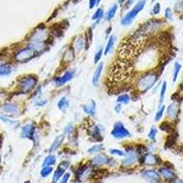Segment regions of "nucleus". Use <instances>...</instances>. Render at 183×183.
<instances>
[{
  "label": "nucleus",
  "mask_w": 183,
  "mask_h": 183,
  "mask_svg": "<svg viewBox=\"0 0 183 183\" xmlns=\"http://www.w3.org/2000/svg\"><path fill=\"white\" fill-rule=\"evenodd\" d=\"M158 81V74L156 72H148L144 74L136 82L135 89L138 93H146L147 91L151 89L156 82Z\"/></svg>",
  "instance_id": "f257e3e1"
},
{
  "label": "nucleus",
  "mask_w": 183,
  "mask_h": 183,
  "mask_svg": "<svg viewBox=\"0 0 183 183\" xmlns=\"http://www.w3.org/2000/svg\"><path fill=\"white\" fill-rule=\"evenodd\" d=\"M146 1H147V0H140L139 2H137L136 5L122 18L121 25L128 26L129 24H131L133 22V20L135 19V18L138 15L139 12L144 8V7L146 5Z\"/></svg>",
  "instance_id": "f03ea898"
},
{
  "label": "nucleus",
  "mask_w": 183,
  "mask_h": 183,
  "mask_svg": "<svg viewBox=\"0 0 183 183\" xmlns=\"http://www.w3.org/2000/svg\"><path fill=\"white\" fill-rule=\"evenodd\" d=\"M50 33L46 30L44 27H38L29 36L28 40L29 42L33 43H45L49 39Z\"/></svg>",
  "instance_id": "7ed1b4c3"
},
{
  "label": "nucleus",
  "mask_w": 183,
  "mask_h": 183,
  "mask_svg": "<svg viewBox=\"0 0 183 183\" xmlns=\"http://www.w3.org/2000/svg\"><path fill=\"white\" fill-rule=\"evenodd\" d=\"M38 83V78L34 75H28L19 80V90L23 94L29 93V92Z\"/></svg>",
  "instance_id": "20e7f679"
},
{
  "label": "nucleus",
  "mask_w": 183,
  "mask_h": 183,
  "mask_svg": "<svg viewBox=\"0 0 183 183\" xmlns=\"http://www.w3.org/2000/svg\"><path fill=\"white\" fill-rule=\"evenodd\" d=\"M36 56V52L29 47H25L19 50L15 54V61L18 63H26L31 61Z\"/></svg>",
  "instance_id": "39448f33"
},
{
  "label": "nucleus",
  "mask_w": 183,
  "mask_h": 183,
  "mask_svg": "<svg viewBox=\"0 0 183 183\" xmlns=\"http://www.w3.org/2000/svg\"><path fill=\"white\" fill-rule=\"evenodd\" d=\"M111 135L116 139H122L125 138V137H129L131 135V133L125 128L122 122H116L114 125V127L111 131Z\"/></svg>",
  "instance_id": "423d86ee"
},
{
  "label": "nucleus",
  "mask_w": 183,
  "mask_h": 183,
  "mask_svg": "<svg viewBox=\"0 0 183 183\" xmlns=\"http://www.w3.org/2000/svg\"><path fill=\"white\" fill-rule=\"evenodd\" d=\"M74 75H75V70L74 69L69 70L63 75H62L61 77H56V78L53 79L54 85L57 86V87L63 86L65 83H67L68 82H70L74 77Z\"/></svg>",
  "instance_id": "0eeeda50"
},
{
  "label": "nucleus",
  "mask_w": 183,
  "mask_h": 183,
  "mask_svg": "<svg viewBox=\"0 0 183 183\" xmlns=\"http://www.w3.org/2000/svg\"><path fill=\"white\" fill-rule=\"evenodd\" d=\"M35 134V127L32 124H27L21 127V137L28 139H33Z\"/></svg>",
  "instance_id": "6e6552de"
},
{
  "label": "nucleus",
  "mask_w": 183,
  "mask_h": 183,
  "mask_svg": "<svg viewBox=\"0 0 183 183\" xmlns=\"http://www.w3.org/2000/svg\"><path fill=\"white\" fill-rule=\"evenodd\" d=\"M82 110L86 115H88L90 116H95V115H96V104H95V101L93 100V99H90L87 104L82 105Z\"/></svg>",
  "instance_id": "1a4fd4ad"
},
{
  "label": "nucleus",
  "mask_w": 183,
  "mask_h": 183,
  "mask_svg": "<svg viewBox=\"0 0 183 183\" xmlns=\"http://www.w3.org/2000/svg\"><path fill=\"white\" fill-rule=\"evenodd\" d=\"M136 160H137V154L134 151H130L125 156V158L122 160L121 164L124 167H131L136 162Z\"/></svg>",
  "instance_id": "9d476101"
},
{
  "label": "nucleus",
  "mask_w": 183,
  "mask_h": 183,
  "mask_svg": "<svg viewBox=\"0 0 183 183\" xmlns=\"http://www.w3.org/2000/svg\"><path fill=\"white\" fill-rule=\"evenodd\" d=\"M2 111L8 115H16L19 112V108L17 105L12 103H6L2 105Z\"/></svg>",
  "instance_id": "9b49d317"
},
{
  "label": "nucleus",
  "mask_w": 183,
  "mask_h": 183,
  "mask_svg": "<svg viewBox=\"0 0 183 183\" xmlns=\"http://www.w3.org/2000/svg\"><path fill=\"white\" fill-rule=\"evenodd\" d=\"M108 160H109L108 158L105 154H98L92 159V166H95V167L103 166L105 164H107Z\"/></svg>",
  "instance_id": "f8f14e48"
},
{
  "label": "nucleus",
  "mask_w": 183,
  "mask_h": 183,
  "mask_svg": "<svg viewBox=\"0 0 183 183\" xmlns=\"http://www.w3.org/2000/svg\"><path fill=\"white\" fill-rule=\"evenodd\" d=\"M142 177L154 182H158L160 179V176L156 170H145L142 172Z\"/></svg>",
  "instance_id": "ddd939ff"
},
{
  "label": "nucleus",
  "mask_w": 183,
  "mask_h": 183,
  "mask_svg": "<svg viewBox=\"0 0 183 183\" xmlns=\"http://www.w3.org/2000/svg\"><path fill=\"white\" fill-rule=\"evenodd\" d=\"M178 111H179L178 105L177 103H172V104H170L169 106L168 107V110H167L168 116L170 119H175V118L178 116Z\"/></svg>",
  "instance_id": "4468645a"
},
{
  "label": "nucleus",
  "mask_w": 183,
  "mask_h": 183,
  "mask_svg": "<svg viewBox=\"0 0 183 183\" xmlns=\"http://www.w3.org/2000/svg\"><path fill=\"white\" fill-rule=\"evenodd\" d=\"M158 162L159 158L153 154H148L143 158V163L147 166H155Z\"/></svg>",
  "instance_id": "2eb2a0df"
},
{
  "label": "nucleus",
  "mask_w": 183,
  "mask_h": 183,
  "mask_svg": "<svg viewBox=\"0 0 183 183\" xmlns=\"http://www.w3.org/2000/svg\"><path fill=\"white\" fill-rule=\"evenodd\" d=\"M103 68H104V63L103 62H100L96 69H95V72L94 73V76H93V84L94 86H97L98 85V82H99V80H100V77H101V74H102V72H103Z\"/></svg>",
  "instance_id": "dca6fc26"
},
{
  "label": "nucleus",
  "mask_w": 183,
  "mask_h": 183,
  "mask_svg": "<svg viewBox=\"0 0 183 183\" xmlns=\"http://www.w3.org/2000/svg\"><path fill=\"white\" fill-rule=\"evenodd\" d=\"M74 58H75V51L72 47H69L63 53L62 60H63L64 63H69V62H72L74 60Z\"/></svg>",
  "instance_id": "f3484780"
},
{
  "label": "nucleus",
  "mask_w": 183,
  "mask_h": 183,
  "mask_svg": "<svg viewBox=\"0 0 183 183\" xmlns=\"http://www.w3.org/2000/svg\"><path fill=\"white\" fill-rule=\"evenodd\" d=\"M28 47H29L31 50H33L36 52V54L39 53V52H43L44 51H46V49H47V46H46L45 43H33V42H30Z\"/></svg>",
  "instance_id": "a211bd4d"
},
{
  "label": "nucleus",
  "mask_w": 183,
  "mask_h": 183,
  "mask_svg": "<svg viewBox=\"0 0 183 183\" xmlns=\"http://www.w3.org/2000/svg\"><path fill=\"white\" fill-rule=\"evenodd\" d=\"M64 138H65V135H58L56 138H55V140L53 141V143H52V147H51V148H50V152H54V151H56V150L62 146V142L64 141Z\"/></svg>",
  "instance_id": "6ab92c4d"
},
{
  "label": "nucleus",
  "mask_w": 183,
  "mask_h": 183,
  "mask_svg": "<svg viewBox=\"0 0 183 183\" xmlns=\"http://www.w3.org/2000/svg\"><path fill=\"white\" fill-rule=\"evenodd\" d=\"M84 47H85V39L83 38L82 36H79L74 42V48L73 49L76 52L79 53L84 49Z\"/></svg>",
  "instance_id": "aec40b11"
},
{
  "label": "nucleus",
  "mask_w": 183,
  "mask_h": 183,
  "mask_svg": "<svg viewBox=\"0 0 183 183\" xmlns=\"http://www.w3.org/2000/svg\"><path fill=\"white\" fill-rule=\"evenodd\" d=\"M115 38H116V37H115V35H112V36L108 38L107 43H106V45H105V52H104L105 55H107L108 53H110V52L113 51L114 46H115Z\"/></svg>",
  "instance_id": "412c9836"
},
{
  "label": "nucleus",
  "mask_w": 183,
  "mask_h": 183,
  "mask_svg": "<svg viewBox=\"0 0 183 183\" xmlns=\"http://www.w3.org/2000/svg\"><path fill=\"white\" fill-rule=\"evenodd\" d=\"M65 170H66V168H65L63 166L60 165V166L58 167V168L56 169V171L54 172L53 178H52V183H57V182L60 180V178H62V176L64 174Z\"/></svg>",
  "instance_id": "4be33fe9"
},
{
  "label": "nucleus",
  "mask_w": 183,
  "mask_h": 183,
  "mask_svg": "<svg viewBox=\"0 0 183 183\" xmlns=\"http://www.w3.org/2000/svg\"><path fill=\"white\" fill-rule=\"evenodd\" d=\"M12 72V68L8 63L0 64V76H8Z\"/></svg>",
  "instance_id": "5701e85b"
},
{
  "label": "nucleus",
  "mask_w": 183,
  "mask_h": 183,
  "mask_svg": "<svg viewBox=\"0 0 183 183\" xmlns=\"http://www.w3.org/2000/svg\"><path fill=\"white\" fill-rule=\"evenodd\" d=\"M58 108L62 111V112H65L69 106H70V102L66 97H62L60 99V101L58 102Z\"/></svg>",
  "instance_id": "b1692460"
},
{
  "label": "nucleus",
  "mask_w": 183,
  "mask_h": 183,
  "mask_svg": "<svg viewBox=\"0 0 183 183\" xmlns=\"http://www.w3.org/2000/svg\"><path fill=\"white\" fill-rule=\"evenodd\" d=\"M160 174H161L166 179H168V180H171V179H173L174 177H175L174 172H173L172 170H170L169 168H162L160 169Z\"/></svg>",
  "instance_id": "393cba45"
},
{
  "label": "nucleus",
  "mask_w": 183,
  "mask_h": 183,
  "mask_svg": "<svg viewBox=\"0 0 183 183\" xmlns=\"http://www.w3.org/2000/svg\"><path fill=\"white\" fill-rule=\"evenodd\" d=\"M57 161V158L55 156L53 155H49L48 157H46L44 161H43V164H42V167H52L53 166Z\"/></svg>",
  "instance_id": "a878e982"
},
{
  "label": "nucleus",
  "mask_w": 183,
  "mask_h": 183,
  "mask_svg": "<svg viewBox=\"0 0 183 183\" xmlns=\"http://www.w3.org/2000/svg\"><path fill=\"white\" fill-rule=\"evenodd\" d=\"M117 8H118V5L117 4H115V5H113L110 8H109V10L107 11V13H106V15H105V20H111L114 17H115V13H116V10H117Z\"/></svg>",
  "instance_id": "bb28decb"
},
{
  "label": "nucleus",
  "mask_w": 183,
  "mask_h": 183,
  "mask_svg": "<svg viewBox=\"0 0 183 183\" xmlns=\"http://www.w3.org/2000/svg\"><path fill=\"white\" fill-rule=\"evenodd\" d=\"M101 130H100V127L99 125H94L92 127V136L94 137L95 139H100L101 137Z\"/></svg>",
  "instance_id": "cd10ccee"
},
{
  "label": "nucleus",
  "mask_w": 183,
  "mask_h": 183,
  "mask_svg": "<svg viewBox=\"0 0 183 183\" xmlns=\"http://www.w3.org/2000/svg\"><path fill=\"white\" fill-rule=\"evenodd\" d=\"M130 96L126 94L121 95L117 97V103L120 105H127L130 102Z\"/></svg>",
  "instance_id": "c85d7f7f"
},
{
  "label": "nucleus",
  "mask_w": 183,
  "mask_h": 183,
  "mask_svg": "<svg viewBox=\"0 0 183 183\" xmlns=\"http://www.w3.org/2000/svg\"><path fill=\"white\" fill-rule=\"evenodd\" d=\"M103 149H104V145L103 144H97V145H95V146H93L92 148H90L87 152L89 154H95V153L100 152Z\"/></svg>",
  "instance_id": "c756f323"
},
{
  "label": "nucleus",
  "mask_w": 183,
  "mask_h": 183,
  "mask_svg": "<svg viewBox=\"0 0 183 183\" xmlns=\"http://www.w3.org/2000/svg\"><path fill=\"white\" fill-rule=\"evenodd\" d=\"M103 17H104V9L102 8H98L95 11V13L94 14V16L92 17V19H93V20H98L99 21Z\"/></svg>",
  "instance_id": "7c9ffc66"
},
{
  "label": "nucleus",
  "mask_w": 183,
  "mask_h": 183,
  "mask_svg": "<svg viewBox=\"0 0 183 183\" xmlns=\"http://www.w3.org/2000/svg\"><path fill=\"white\" fill-rule=\"evenodd\" d=\"M180 70H181V65L178 62H176L174 64V70H173V82H176Z\"/></svg>",
  "instance_id": "2f4dec72"
},
{
  "label": "nucleus",
  "mask_w": 183,
  "mask_h": 183,
  "mask_svg": "<svg viewBox=\"0 0 183 183\" xmlns=\"http://www.w3.org/2000/svg\"><path fill=\"white\" fill-rule=\"evenodd\" d=\"M52 170H53L52 167H43V168L40 171V175H41V177L46 178L52 172Z\"/></svg>",
  "instance_id": "473e14b6"
},
{
  "label": "nucleus",
  "mask_w": 183,
  "mask_h": 183,
  "mask_svg": "<svg viewBox=\"0 0 183 183\" xmlns=\"http://www.w3.org/2000/svg\"><path fill=\"white\" fill-rule=\"evenodd\" d=\"M164 111H165V106L162 105H160L159 107H158V110L157 111V114H156V115H155V121H159L161 118H162V116H163V114H164Z\"/></svg>",
  "instance_id": "72a5a7b5"
},
{
  "label": "nucleus",
  "mask_w": 183,
  "mask_h": 183,
  "mask_svg": "<svg viewBox=\"0 0 183 183\" xmlns=\"http://www.w3.org/2000/svg\"><path fill=\"white\" fill-rule=\"evenodd\" d=\"M103 52H104L103 47H100V48L97 50V52H95V58H94L95 63H98V62H100V60H101V58H102V56H103Z\"/></svg>",
  "instance_id": "f704fd0d"
},
{
  "label": "nucleus",
  "mask_w": 183,
  "mask_h": 183,
  "mask_svg": "<svg viewBox=\"0 0 183 183\" xmlns=\"http://www.w3.org/2000/svg\"><path fill=\"white\" fill-rule=\"evenodd\" d=\"M0 119H1V120H2L3 122H5V123H7V124L10 125H18V123H17L16 121H14V120H11L10 118L7 117L6 115H2L1 113H0Z\"/></svg>",
  "instance_id": "c9c22d12"
},
{
  "label": "nucleus",
  "mask_w": 183,
  "mask_h": 183,
  "mask_svg": "<svg viewBox=\"0 0 183 183\" xmlns=\"http://www.w3.org/2000/svg\"><path fill=\"white\" fill-rule=\"evenodd\" d=\"M166 91H167V82H163L162 86H161V90H160V103L163 102L165 95H166Z\"/></svg>",
  "instance_id": "e433bc0d"
},
{
  "label": "nucleus",
  "mask_w": 183,
  "mask_h": 183,
  "mask_svg": "<svg viewBox=\"0 0 183 183\" xmlns=\"http://www.w3.org/2000/svg\"><path fill=\"white\" fill-rule=\"evenodd\" d=\"M109 152H110L112 155L119 156V157H125V156L126 155L124 151H122V150H120V149H110Z\"/></svg>",
  "instance_id": "4c0bfd02"
},
{
  "label": "nucleus",
  "mask_w": 183,
  "mask_h": 183,
  "mask_svg": "<svg viewBox=\"0 0 183 183\" xmlns=\"http://www.w3.org/2000/svg\"><path fill=\"white\" fill-rule=\"evenodd\" d=\"M157 132H158V130H157L156 127H154V126L151 127V129H150V131H149V133H148V137H149L151 140H155Z\"/></svg>",
  "instance_id": "58836bf2"
},
{
  "label": "nucleus",
  "mask_w": 183,
  "mask_h": 183,
  "mask_svg": "<svg viewBox=\"0 0 183 183\" xmlns=\"http://www.w3.org/2000/svg\"><path fill=\"white\" fill-rule=\"evenodd\" d=\"M70 173H65V174H63V177L61 178V180H60V182L59 183H67L68 182V180H69V178H70Z\"/></svg>",
  "instance_id": "ea45409f"
},
{
  "label": "nucleus",
  "mask_w": 183,
  "mask_h": 183,
  "mask_svg": "<svg viewBox=\"0 0 183 183\" xmlns=\"http://www.w3.org/2000/svg\"><path fill=\"white\" fill-rule=\"evenodd\" d=\"M159 11H160V5H159V3H157L154 6L153 9H152V14L153 15H157V14L159 13Z\"/></svg>",
  "instance_id": "a19ab883"
},
{
  "label": "nucleus",
  "mask_w": 183,
  "mask_h": 183,
  "mask_svg": "<svg viewBox=\"0 0 183 183\" xmlns=\"http://www.w3.org/2000/svg\"><path fill=\"white\" fill-rule=\"evenodd\" d=\"M165 17L168 19H171L172 18V11H171V9L169 8H168L166 9V11H165Z\"/></svg>",
  "instance_id": "79ce46f5"
},
{
  "label": "nucleus",
  "mask_w": 183,
  "mask_h": 183,
  "mask_svg": "<svg viewBox=\"0 0 183 183\" xmlns=\"http://www.w3.org/2000/svg\"><path fill=\"white\" fill-rule=\"evenodd\" d=\"M72 131H73V125H72V124H69V125H67L65 126V129H64V132H65V133L71 134V133H72Z\"/></svg>",
  "instance_id": "37998d69"
},
{
  "label": "nucleus",
  "mask_w": 183,
  "mask_h": 183,
  "mask_svg": "<svg viewBox=\"0 0 183 183\" xmlns=\"http://www.w3.org/2000/svg\"><path fill=\"white\" fill-rule=\"evenodd\" d=\"M96 5H97V0H90V2H89V8L90 9H93Z\"/></svg>",
  "instance_id": "c03bdc74"
},
{
  "label": "nucleus",
  "mask_w": 183,
  "mask_h": 183,
  "mask_svg": "<svg viewBox=\"0 0 183 183\" xmlns=\"http://www.w3.org/2000/svg\"><path fill=\"white\" fill-rule=\"evenodd\" d=\"M115 111L117 113V114H119L120 112H121V110H122V105H120V104H118V105H116L115 106Z\"/></svg>",
  "instance_id": "a18cd8bd"
},
{
  "label": "nucleus",
  "mask_w": 183,
  "mask_h": 183,
  "mask_svg": "<svg viewBox=\"0 0 183 183\" xmlns=\"http://www.w3.org/2000/svg\"><path fill=\"white\" fill-rule=\"evenodd\" d=\"M172 183H183V181H182V180H180V179L176 178V179H174V180H173V182H172Z\"/></svg>",
  "instance_id": "49530a36"
},
{
  "label": "nucleus",
  "mask_w": 183,
  "mask_h": 183,
  "mask_svg": "<svg viewBox=\"0 0 183 183\" xmlns=\"http://www.w3.org/2000/svg\"><path fill=\"white\" fill-rule=\"evenodd\" d=\"M118 2H119L120 4H123V3L125 2V0H118Z\"/></svg>",
  "instance_id": "de8ad7c7"
},
{
  "label": "nucleus",
  "mask_w": 183,
  "mask_h": 183,
  "mask_svg": "<svg viewBox=\"0 0 183 183\" xmlns=\"http://www.w3.org/2000/svg\"><path fill=\"white\" fill-rule=\"evenodd\" d=\"M181 87L183 88V78H182V82H181Z\"/></svg>",
  "instance_id": "09e8293b"
},
{
  "label": "nucleus",
  "mask_w": 183,
  "mask_h": 183,
  "mask_svg": "<svg viewBox=\"0 0 183 183\" xmlns=\"http://www.w3.org/2000/svg\"><path fill=\"white\" fill-rule=\"evenodd\" d=\"M0 162H1V157H0Z\"/></svg>",
  "instance_id": "8fccbe9b"
},
{
  "label": "nucleus",
  "mask_w": 183,
  "mask_h": 183,
  "mask_svg": "<svg viewBox=\"0 0 183 183\" xmlns=\"http://www.w3.org/2000/svg\"><path fill=\"white\" fill-rule=\"evenodd\" d=\"M153 1H156V0H153Z\"/></svg>",
  "instance_id": "3c124183"
}]
</instances>
